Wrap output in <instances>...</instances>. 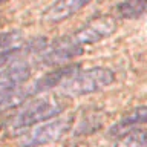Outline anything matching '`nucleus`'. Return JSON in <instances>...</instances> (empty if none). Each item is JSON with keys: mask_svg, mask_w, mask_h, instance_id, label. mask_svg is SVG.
Here are the masks:
<instances>
[{"mask_svg": "<svg viewBox=\"0 0 147 147\" xmlns=\"http://www.w3.org/2000/svg\"><path fill=\"white\" fill-rule=\"evenodd\" d=\"M115 81V74L109 67L96 66L77 72L72 78L60 86V94L67 98H78L100 92Z\"/></svg>", "mask_w": 147, "mask_h": 147, "instance_id": "obj_1", "label": "nucleus"}, {"mask_svg": "<svg viewBox=\"0 0 147 147\" xmlns=\"http://www.w3.org/2000/svg\"><path fill=\"white\" fill-rule=\"evenodd\" d=\"M117 20L112 16H100L89 20L83 28L72 34V38L80 46L94 45L107 38L117 31Z\"/></svg>", "mask_w": 147, "mask_h": 147, "instance_id": "obj_5", "label": "nucleus"}, {"mask_svg": "<svg viewBox=\"0 0 147 147\" xmlns=\"http://www.w3.org/2000/svg\"><path fill=\"white\" fill-rule=\"evenodd\" d=\"M140 126H147V106H138L119 118L113 126H110L107 135L110 138H121L129 132L140 129Z\"/></svg>", "mask_w": 147, "mask_h": 147, "instance_id": "obj_8", "label": "nucleus"}, {"mask_svg": "<svg viewBox=\"0 0 147 147\" xmlns=\"http://www.w3.org/2000/svg\"><path fill=\"white\" fill-rule=\"evenodd\" d=\"M115 11L121 18L133 20L147 12V0H123L121 3L117 5Z\"/></svg>", "mask_w": 147, "mask_h": 147, "instance_id": "obj_11", "label": "nucleus"}, {"mask_svg": "<svg viewBox=\"0 0 147 147\" xmlns=\"http://www.w3.org/2000/svg\"><path fill=\"white\" fill-rule=\"evenodd\" d=\"M77 72H80V64H64V66L54 69V71H51L48 74H45V75H41L40 78H37L31 86H26L28 96L43 94V92H48L57 86L60 87L64 81L72 78Z\"/></svg>", "mask_w": 147, "mask_h": 147, "instance_id": "obj_6", "label": "nucleus"}, {"mask_svg": "<svg viewBox=\"0 0 147 147\" xmlns=\"http://www.w3.org/2000/svg\"><path fill=\"white\" fill-rule=\"evenodd\" d=\"M31 74H32V69L28 61H25V60H12L0 72V80L11 81L14 84L22 86L31 78Z\"/></svg>", "mask_w": 147, "mask_h": 147, "instance_id": "obj_10", "label": "nucleus"}, {"mask_svg": "<svg viewBox=\"0 0 147 147\" xmlns=\"http://www.w3.org/2000/svg\"><path fill=\"white\" fill-rule=\"evenodd\" d=\"M72 124H74L72 115L51 119V121L35 126L32 130L23 133L20 138V146L22 147H40L46 144H52V142L61 140L71 130Z\"/></svg>", "mask_w": 147, "mask_h": 147, "instance_id": "obj_3", "label": "nucleus"}, {"mask_svg": "<svg viewBox=\"0 0 147 147\" xmlns=\"http://www.w3.org/2000/svg\"><path fill=\"white\" fill-rule=\"evenodd\" d=\"M20 38H22V34L18 31L2 32V34H0V52L18 48L17 43L20 41Z\"/></svg>", "mask_w": 147, "mask_h": 147, "instance_id": "obj_13", "label": "nucleus"}, {"mask_svg": "<svg viewBox=\"0 0 147 147\" xmlns=\"http://www.w3.org/2000/svg\"><path fill=\"white\" fill-rule=\"evenodd\" d=\"M5 2H8V0H0V3H5Z\"/></svg>", "mask_w": 147, "mask_h": 147, "instance_id": "obj_15", "label": "nucleus"}, {"mask_svg": "<svg viewBox=\"0 0 147 147\" xmlns=\"http://www.w3.org/2000/svg\"><path fill=\"white\" fill-rule=\"evenodd\" d=\"M22 48L18 46L16 49H9V51H5V52H0V69L2 67H6L12 60H16V57L22 52Z\"/></svg>", "mask_w": 147, "mask_h": 147, "instance_id": "obj_14", "label": "nucleus"}, {"mask_svg": "<svg viewBox=\"0 0 147 147\" xmlns=\"http://www.w3.org/2000/svg\"><path fill=\"white\" fill-rule=\"evenodd\" d=\"M63 112V104L57 98H37L23 106L22 110L9 121V127L12 132H22L29 127L37 126L38 123L55 119Z\"/></svg>", "mask_w": 147, "mask_h": 147, "instance_id": "obj_2", "label": "nucleus"}, {"mask_svg": "<svg viewBox=\"0 0 147 147\" xmlns=\"http://www.w3.org/2000/svg\"><path fill=\"white\" fill-rule=\"evenodd\" d=\"M113 147H147V130L135 129L127 135L118 138Z\"/></svg>", "mask_w": 147, "mask_h": 147, "instance_id": "obj_12", "label": "nucleus"}, {"mask_svg": "<svg viewBox=\"0 0 147 147\" xmlns=\"http://www.w3.org/2000/svg\"><path fill=\"white\" fill-rule=\"evenodd\" d=\"M92 0H55L52 5H49L43 11L41 18L46 23L55 25V23L64 22L72 16H75L80 9H83Z\"/></svg>", "mask_w": 147, "mask_h": 147, "instance_id": "obj_7", "label": "nucleus"}, {"mask_svg": "<svg viewBox=\"0 0 147 147\" xmlns=\"http://www.w3.org/2000/svg\"><path fill=\"white\" fill-rule=\"evenodd\" d=\"M28 98L26 87L0 80V110L16 107Z\"/></svg>", "mask_w": 147, "mask_h": 147, "instance_id": "obj_9", "label": "nucleus"}, {"mask_svg": "<svg viewBox=\"0 0 147 147\" xmlns=\"http://www.w3.org/2000/svg\"><path fill=\"white\" fill-rule=\"evenodd\" d=\"M84 52L83 46H80L75 40L72 38V35L67 37H58L52 41H49L45 51L38 55V60L43 66H58L74 60Z\"/></svg>", "mask_w": 147, "mask_h": 147, "instance_id": "obj_4", "label": "nucleus"}]
</instances>
